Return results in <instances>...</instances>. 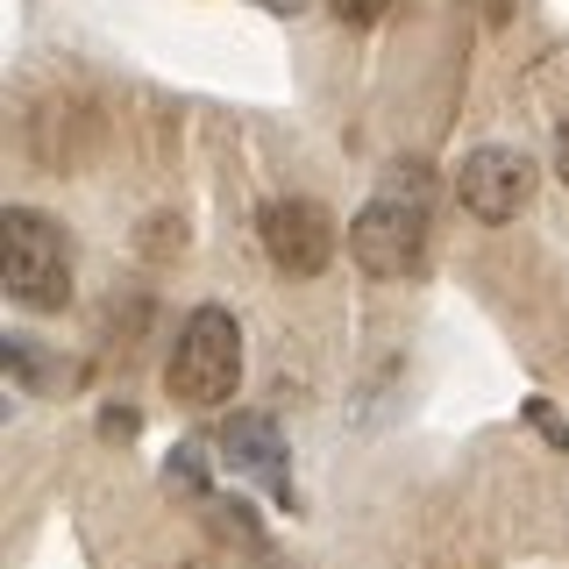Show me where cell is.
<instances>
[{
    "instance_id": "obj_1",
    "label": "cell",
    "mask_w": 569,
    "mask_h": 569,
    "mask_svg": "<svg viewBox=\"0 0 569 569\" xmlns=\"http://www.w3.org/2000/svg\"><path fill=\"white\" fill-rule=\"evenodd\" d=\"M164 385L178 406H228L242 385V328L228 307H200L178 328V349L164 363Z\"/></svg>"
},
{
    "instance_id": "obj_2",
    "label": "cell",
    "mask_w": 569,
    "mask_h": 569,
    "mask_svg": "<svg viewBox=\"0 0 569 569\" xmlns=\"http://www.w3.org/2000/svg\"><path fill=\"white\" fill-rule=\"evenodd\" d=\"M0 257H8V299L29 313H58L71 299V242L50 213L8 207L0 221Z\"/></svg>"
},
{
    "instance_id": "obj_3",
    "label": "cell",
    "mask_w": 569,
    "mask_h": 569,
    "mask_svg": "<svg viewBox=\"0 0 569 569\" xmlns=\"http://www.w3.org/2000/svg\"><path fill=\"white\" fill-rule=\"evenodd\" d=\"M349 257L370 278H406L427 257V207L413 192H378L363 213L349 221Z\"/></svg>"
},
{
    "instance_id": "obj_6",
    "label": "cell",
    "mask_w": 569,
    "mask_h": 569,
    "mask_svg": "<svg viewBox=\"0 0 569 569\" xmlns=\"http://www.w3.org/2000/svg\"><path fill=\"white\" fill-rule=\"evenodd\" d=\"M221 449H228V462H236V470H249V477H257L263 491L292 498V485H284V441H278V427H271V420H257V413L228 420Z\"/></svg>"
},
{
    "instance_id": "obj_5",
    "label": "cell",
    "mask_w": 569,
    "mask_h": 569,
    "mask_svg": "<svg viewBox=\"0 0 569 569\" xmlns=\"http://www.w3.org/2000/svg\"><path fill=\"white\" fill-rule=\"evenodd\" d=\"M456 200H462V213H477V221H512V213L533 200V157L506 150V142L470 150L462 171H456Z\"/></svg>"
},
{
    "instance_id": "obj_7",
    "label": "cell",
    "mask_w": 569,
    "mask_h": 569,
    "mask_svg": "<svg viewBox=\"0 0 569 569\" xmlns=\"http://www.w3.org/2000/svg\"><path fill=\"white\" fill-rule=\"evenodd\" d=\"M328 8H335V14H342V22H349V29H370V22H385V14H391V8H399V0H328Z\"/></svg>"
},
{
    "instance_id": "obj_4",
    "label": "cell",
    "mask_w": 569,
    "mask_h": 569,
    "mask_svg": "<svg viewBox=\"0 0 569 569\" xmlns=\"http://www.w3.org/2000/svg\"><path fill=\"white\" fill-rule=\"evenodd\" d=\"M257 236H263V257H271L284 278H320L335 263V242H342L320 200H271L263 221H257Z\"/></svg>"
},
{
    "instance_id": "obj_8",
    "label": "cell",
    "mask_w": 569,
    "mask_h": 569,
    "mask_svg": "<svg viewBox=\"0 0 569 569\" xmlns=\"http://www.w3.org/2000/svg\"><path fill=\"white\" fill-rule=\"evenodd\" d=\"M556 178H562V186H569V121H562V129H556Z\"/></svg>"
}]
</instances>
